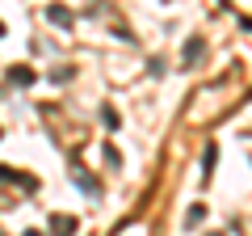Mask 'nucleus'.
I'll list each match as a JSON object with an SVG mask.
<instances>
[{"label": "nucleus", "mask_w": 252, "mask_h": 236, "mask_svg": "<svg viewBox=\"0 0 252 236\" xmlns=\"http://www.w3.org/2000/svg\"><path fill=\"white\" fill-rule=\"evenodd\" d=\"M46 17H51L55 26H72V13L63 9V4H51V9H46Z\"/></svg>", "instance_id": "nucleus-3"}, {"label": "nucleus", "mask_w": 252, "mask_h": 236, "mask_svg": "<svg viewBox=\"0 0 252 236\" xmlns=\"http://www.w3.org/2000/svg\"><path fill=\"white\" fill-rule=\"evenodd\" d=\"M26 236H42V232H34V228H30V232H26Z\"/></svg>", "instance_id": "nucleus-5"}, {"label": "nucleus", "mask_w": 252, "mask_h": 236, "mask_svg": "<svg viewBox=\"0 0 252 236\" xmlns=\"http://www.w3.org/2000/svg\"><path fill=\"white\" fill-rule=\"evenodd\" d=\"M9 76H13V84H34V72L30 68H9Z\"/></svg>", "instance_id": "nucleus-4"}, {"label": "nucleus", "mask_w": 252, "mask_h": 236, "mask_svg": "<svg viewBox=\"0 0 252 236\" xmlns=\"http://www.w3.org/2000/svg\"><path fill=\"white\" fill-rule=\"evenodd\" d=\"M51 236H76V219L72 215H55L51 219Z\"/></svg>", "instance_id": "nucleus-1"}, {"label": "nucleus", "mask_w": 252, "mask_h": 236, "mask_svg": "<svg viewBox=\"0 0 252 236\" xmlns=\"http://www.w3.org/2000/svg\"><path fill=\"white\" fill-rule=\"evenodd\" d=\"M198 55H202V38H189V42H185V55H181V59H185V68L198 64Z\"/></svg>", "instance_id": "nucleus-2"}, {"label": "nucleus", "mask_w": 252, "mask_h": 236, "mask_svg": "<svg viewBox=\"0 0 252 236\" xmlns=\"http://www.w3.org/2000/svg\"><path fill=\"white\" fill-rule=\"evenodd\" d=\"M215 236H219V232H215Z\"/></svg>", "instance_id": "nucleus-7"}, {"label": "nucleus", "mask_w": 252, "mask_h": 236, "mask_svg": "<svg viewBox=\"0 0 252 236\" xmlns=\"http://www.w3.org/2000/svg\"><path fill=\"white\" fill-rule=\"evenodd\" d=\"M0 38H4V21H0Z\"/></svg>", "instance_id": "nucleus-6"}]
</instances>
